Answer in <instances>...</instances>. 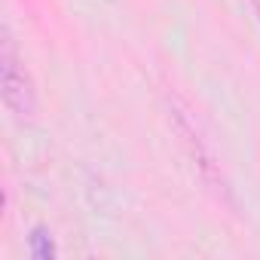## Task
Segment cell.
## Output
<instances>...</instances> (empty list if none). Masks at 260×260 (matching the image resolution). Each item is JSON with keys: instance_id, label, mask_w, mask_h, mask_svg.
<instances>
[{"instance_id": "7a4b0ae2", "label": "cell", "mask_w": 260, "mask_h": 260, "mask_svg": "<svg viewBox=\"0 0 260 260\" xmlns=\"http://www.w3.org/2000/svg\"><path fill=\"white\" fill-rule=\"evenodd\" d=\"M28 248H31V257L34 260H52L55 257V242H52V233L46 226H34L31 230Z\"/></svg>"}, {"instance_id": "6da1fadb", "label": "cell", "mask_w": 260, "mask_h": 260, "mask_svg": "<svg viewBox=\"0 0 260 260\" xmlns=\"http://www.w3.org/2000/svg\"><path fill=\"white\" fill-rule=\"evenodd\" d=\"M4 101L13 113L28 116L34 113V92H31V80L28 74L19 68V58L13 55V49H4Z\"/></svg>"}, {"instance_id": "3957f363", "label": "cell", "mask_w": 260, "mask_h": 260, "mask_svg": "<svg viewBox=\"0 0 260 260\" xmlns=\"http://www.w3.org/2000/svg\"><path fill=\"white\" fill-rule=\"evenodd\" d=\"M254 10H257V13H260V4H254Z\"/></svg>"}]
</instances>
